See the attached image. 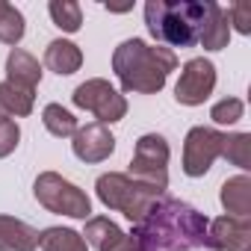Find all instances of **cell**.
Segmentation results:
<instances>
[{
  "label": "cell",
  "mask_w": 251,
  "mask_h": 251,
  "mask_svg": "<svg viewBox=\"0 0 251 251\" xmlns=\"http://www.w3.org/2000/svg\"><path fill=\"white\" fill-rule=\"evenodd\" d=\"M210 219L180 198L160 195L139 222H133V239L142 251H192L207 245Z\"/></svg>",
  "instance_id": "obj_1"
},
{
  "label": "cell",
  "mask_w": 251,
  "mask_h": 251,
  "mask_svg": "<svg viewBox=\"0 0 251 251\" xmlns=\"http://www.w3.org/2000/svg\"><path fill=\"white\" fill-rule=\"evenodd\" d=\"M177 68L175 50L163 45H148L145 39H124L112 50V74L127 95H157L163 92L169 74Z\"/></svg>",
  "instance_id": "obj_2"
},
{
  "label": "cell",
  "mask_w": 251,
  "mask_h": 251,
  "mask_svg": "<svg viewBox=\"0 0 251 251\" xmlns=\"http://www.w3.org/2000/svg\"><path fill=\"white\" fill-rule=\"evenodd\" d=\"M207 15V0H148L145 3V27L163 48H192L198 45V30Z\"/></svg>",
  "instance_id": "obj_3"
},
{
  "label": "cell",
  "mask_w": 251,
  "mask_h": 251,
  "mask_svg": "<svg viewBox=\"0 0 251 251\" xmlns=\"http://www.w3.org/2000/svg\"><path fill=\"white\" fill-rule=\"evenodd\" d=\"M95 192H98V201L106 207V210H118L124 213L130 222H139L145 216V210L166 192H154L136 180H130L124 172H106L95 180Z\"/></svg>",
  "instance_id": "obj_4"
},
{
  "label": "cell",
  "mask_w": 251,
  "mask_h": 251,
  "mask_svg": "<svg viewBox=\"0 0 251 251\" xmlns=\"http://www.w3.org/2000/svg\"><path fill=\"white\" fill-rule=\"evenodd\" d=\"M33 195H36V201L48 213L68 216V219H83V222L92 219V201H89V195L77 183L65 180L56 172H42L36 177V183H33Z\"/></svg>",
  "instance_id": "obj_5"
},
{
  "label": "cell",
  "mask_w": 251,
  "mask_h": 251,
  "mask_svg": "<svg viewBox=\"0 0 251 251\" xmlns=\"http://www.w3.org/2000/svg\"><path fill=\"white\" fill-rule=\"evenodd\" d=\"M169 157H172V148H169L166 136L145 133V136H139V142L133 148L127 177L154 189V192H166V186H169Z\"/></svg>",
  "instance_id": "obj_6"
},
{
  "label": "cell",
  "mask_w": 251,
  "mask_h": 251,
  "mask_svg": "<svg viewBox=\"0 0 251 251\" xmlns=\"http://www.w3.org/2000/svg\"><path fill=\"white\" fill-rule=\"evenodd\" d=\"M71 100H74V106L92 112L98 118V124H115L127 115V98L103 77H92V80L80 83L74 89Z\"/></svg>",
  "instance_id": "obj_7"
},
{
  "label": "cell",
  "mask_w": 251,
  "mask_h": 251,
  "mask_svg": "<svg viewBox=\"0 0 251 251\" xmlns=\"http://www.w3.org/2000/svg\"><path fill=\"white\" fill-rule=\"evenodd\" d=\"M222 139L225 133H219L216 127H192L183 139V175L186 177H204L213 163L222 157Z\"/></svg>",
  "instance_id": "obj_8"
},
{
  "label": "cell",
  "mask_w": 251,
  "mask_h": 251,
  "mask_svg": "<svg viewBox=\"0 0 251 251\" xmlns=\"http://www.w3.org/2000/svg\"><path fill=\"white\" fill-rule=\"evenodd\" d=\"M216 89V65L204 56L189 59L180 68L177 86H175V100L183 106H201Z\"/></svg>",
  "instance_id": "obj_9"
},
{
  "label": "cell",
  "mask_w": 251,
  "mask_h": 251,
  "mask_svg": "<svg viewBox=\"0 0 251 251\" xmlns=\"http://www.w3.org/2000/svg\"><path fill=\"white\" fill-rule=\"evenodd\" d=\"M71 151L77 160L95 166V163H103L112 157L115 151V136L109 133L106 124H98V121H89L83 127H77V133L71 136Z\"/></svg>",
  "instance_id": "obj_10"
},
{
  "label": "cell",
  "mask_w": 251,
  "mask_h": 251,
  "mask_svg": "<svg viewBox=\"0 0 251 251\" xmlns=\"http://www.w3.org/2000/svg\"><path fill=\"white\" fill-rule=\"evenodd\" d=\"M251 216H219L207 225V248L213 251H248Z\"/></svg>",
  "instance_id": "obj_11"
},
{
  "label": "cell",
  "mask_w": 251,
  "mask_h": 251,
  "mask_svg": "<svg viewBox=\"0 0 251 251\" xmlns=\"http://www.w3.org/2000/svg\"><path fill=\"white\" fill-rule=\"evenodd\" d=\"M83 239H86V245H95L98 251H142L130 233H124V230H121L115 222H109L106 216H92V219H86Z\"/></svg>",
  "instance_id": "obj_12"
},
{
  "label": "cell",
  "mask_w": 251,
  "mask_h": 251,
  "mask_svg": "<svg viewBox=\"0 0 251 251\" xmlns=\"http://www.w3.org/2000/svg\"><path fill=\"white\" fill-rule=\"evenodd\" d=\"M6 83L24 92H36V86L42 83V62L24 48H12L6 56Z\"/></svg>",
  "instance_id": "obj_13"
},
{
  "label": "cell",
  "mask_w": 251,
  "mask_h": 251,
  "mask_svg": "<svg viewBox=\"0 0 251 251\" xmlns=\"http://www.w3.org/2000/svg\"><path fill=\"white\" fill-rule=\"evenodd\" d=\"M198 45L204 50H225L230 45V21L227 9H222L216 0H207V15L198 30Z\"/></svg>",
  "instance_id": "obj_14"
},
{
  "label": "cell",
  "mask_w": 251,
  "mask_h": 251,
  "mask_svg": "<svg viewBox=\"0 0 251 251\" xmlns=\"http://www.w3.org/2000/svg\"><path fill=\"white\" fill-rule=\"evenodd\" d=\"M39 239H42V230H36L33 225L15 216L0 213V251H36Z\"/></svg>",
  "instance_id": "obj_15"
},
{
  "label": "cell",
  "mask_w": 251,
  "mask_h": 251,
  "mask_svg": "<svg viewBox=\"0 0 251 251\" xmlns=\"http://www.w3.org/2000/svg\"><path fill=\"white\" fill-rule=\"evenodd\" d=\"M83 65V50L68 42V39H53L48 48H45V68L59 74V77H68L74 71H80Z\"/></svg>",
  "instance_id": "obj_16"
},
{
  "label": "cell",
  "mask_w": 251,
  "mask_h": 251,
  "mask_svg": "<svg viewBox=\"0 0 251 251\" xmlns=\"http://www.w3.org/2000/svg\"><path fill=\"white\" fill-rule=\"evenodd\" d=\"M219 201L225 207V216H251V177L248 175H233L222 183Z\"/></svg>",
  "instance_id": "obj_17"
},
{
  "label": "cell",
  "mask_w": 251,
  "mask_h": 251,
  "mask_svg": "<svg viewBox=\"0 0 251 251\" xmlns=\"http://www.w3.org/2000/svg\"><path fill=\"white\" fill-rule=\"evenodd\" d=\"M36 106V92H24L12 83H0V118L15 121V118H27Z\"/></svg>",
  "instance_id": "obj_18"
},
{
  "label": "cell",
  "mask_w": 251,
  "mask_h": 251,
  "mask_svg": "<svg viewBox=\"0 0 251 251\" xmlns=\"http://www.w3.org/2000/svg\"><path fill=\"white\" fill-rule=\"evenodd\" d=\"M42 124H45V130L50 133V136H56V139H68V136H74L77 133V118H74V112H68L62 103H48L45 109H42Z\"/></svg>",
  "instance_id": "obj_19"
},
{
  "label": "cell",
  "mask_w": 251,
  "mask_h": 251,
  "mask_svg": "<svg viewBox=\"0 0 251 251\" xmlns=\"http://www.w3.org/2000/svg\"><path fill=\"white\" fill-rule=\"evenodd\" d=\"M39 245L42 251H89L83 233H77L74 227H45Z\"/></svg>",
  "instance_id": "obj_20"
},
{
  "label": "cell",
  "mask_w": 251,
  "mask_h": 251,
  "mask_svg": "<svg viewBox=\"0 0 251 251\" xmlns=\"http://www.w3.org/2000/svg\"><path fill=\"white\" fill-rule=\"evenodd\" d=\"M222 157L245 175L251 169V133H225Z\"/></svg>",
  "instance_id": "obj_21"
},
{
  "label": "cell",
  "mask_w": 251,
  "mask_h": 251,
  "mask_svg": "<svg viewBox=\"0 0 251 251\" xmlns=\"http://www.w3.org/2000/svg\"><path fill=\"white\" fill-rule=\"evenodd\" d=\"M24 15L18 6L6 3V0H0V42L9 45V48H18V42L24 39Z\"/></svg>",
  "instance_id": "obj_22"
},
{
  "label": "cell",
  "mask_w": 251,
  "mask_h": 251,
  "mask_svg": "<svg viewBox=\"0 0 251 251\" xmlns=\"http://www.w3.org/2000/svg\"><path fill=\"white\" fill-rule=\"evenodd\" d=\"M48 12H50V21L62 33H77L83 27V9H80L77 0H50Z\"/></svg>",
  "instance_id": "obj_23"
},
{
  "label": "cell",
  "mask_w": 251,
  "mask_h": 251,
  "mask_svg": "<svg viewBox=\"0 0 251 251\" xmlns=\"http://www.w3.org/2000/svg\"><path fill=\"white\" fill-rule=\"evenodd\" d=\"M242 112H245V103L239 98H222V100L213 103L210 118H213V124H219V127H230V124H236L242 118Z\"/></svg>",
  "instance_id": "obj_24"
},
{
  "label": "cell",
  "mask_w": 251,
  "mask_h": 251,
  "mask_svg": "<svg viewBox=\"0 0 251 251\" xmlns=\"http://www.w3.org/2000/svg\"><path fill=\"white\" fill-rule=\"evenodd\" d=\"M21 142V127H18V121H6V118H0V160L9 157Z\"/></svg>",
  "instance_id": "obj_25"
},
{
  "label": "cell",
  "mask_w": 251,
  "mask_h": 251,
  "mask_svg": "<svg viewBox=\"0 0 251 251\" xmlns=\"http://www.w3.org/2000/svg\"><path fill=\"white\" fill-rule=\"evenodd\" d=\"M227 21H230V30H236L239 36H248L251 33V6L248 3H233L227 9Z\"/></svg>",
  "instance_id": "obj_26"
}]
</instances>
